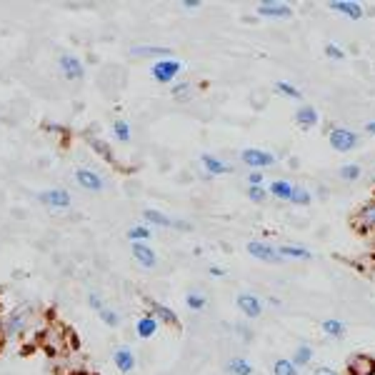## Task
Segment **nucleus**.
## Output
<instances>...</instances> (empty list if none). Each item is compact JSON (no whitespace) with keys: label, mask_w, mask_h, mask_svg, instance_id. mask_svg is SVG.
<instances>
[{"label":"nucleus","mask_w":375,"mask_h":375,"mask_svg":"<svg viewBox=\"0 0 375 375\" xmlns=\"http://www.w3.org/2000/svg\"><path fill=\"white\" fill-rule=\"evenodd\" d=\"M238 308H240L248 318H258L262 312V300L253 293H243V295H238Z\"/></svg>","instance_id":"nucleus-10"},{"label":"nucleus","mask_w":375,"mask_h":375,"mask_svg":"<svg viewBox=\"0 0 375 375\" xmlns=\"http://www.w3.org/2000/svg\"><path fill=\"white\" fill-rule=\"evenodd\" d=\"M248 198L253 200V203H262V200L268 198V190L262 185H250L248 188Z\"/></svg>","instance_id":"nucleus-35"},{"label":"nucleus","mask_w":375,"mask_h":375,"mask_svg":"<svg viewBox=\"0 0 375 375\" xmlns=\"http://www.w3.org/2000/svg\"><path fill=\"white\" fill-rule=\"evenodd\" d=\"M250 185H262V170H253V173L248 175Z\"/></svg>","instance_id":"nucleus-38"},{"label":"nucleus","mask_w":375,"mask_h":375,"mask_svg":"<svg viewBox=\"0 0 375 375\" xmlns=\"http://www.w3.org/2000/svg\"><path fill=\"white\" fill-rule=\"evenodd\" d=\"M58 65H60L62 75H65L68 81H81L83 75H85V65H83L81 58H75L73 53H62Z\"/></svg>","instance_id":"nucleus-4"},{"label":"nucleus","mask_w":375,"mask_h":375,"mask_svg":"<svg viewBox=\"0 0 375 375\" xmlns=\"http://www.w3.org/2000/svg\"><path fill=\"white\" fill-rule=\"evenodd\" d=\"M133 258H135L143 268H156V265H158L156 250L150 248L148 243H133Z\"/></svg>","instance_id":"nucleus-9"},{"label":"nucleus","mask_w":375,"mask_h":375,"mask_svg":"<svg viewBox=\"0 0 375 375\" xmlns=\"http://www.w3.org/2000/svg\"><path fill=\"white\" fill-rule=\"evenodd\" d=\"M173 50L170 48H156V45H135L133 48V56H140V58H145V56H156L158 60H162V58H168Z\"/></svg>","instance_id":"nucleus-21"},{"label":"nucleus","mask_w":375,"mask_h":375,"mask_svg":"<svg viewBox=\"0 0 375 375\" xmlns=\"http://www.w3.org/2000/svg\"><path fill=\"white\" fill-rule=\"evenodd\" d=\"M295 120H298L300 128H306V131H310L312 125L318 123V110L310 106H303L298 112H295Z\"/></svg>","instance_id":"nucleus-18"},{"label":"nucleus","mask_w":375,"mask_h":375,"mask_svg":"<svg viewBox=\"0 0 375 375\" xmlns=\"http://www.w3.org/2000/svg\"><path fill=\"white\" fill-rule=\"evenodd\" d=\"M210 275H212V278H223L225 270H223V268H218V265H212V268H210Z\"/></svg>","instance_id":"nucleus-41"},{"label":"nucleus","mask_w":375,"mask_h":375,"mask_svg":"<svg viewBox=\"0 0 375 375\" xmlns=\"http://www.w3.org/2000/svg\"><path fill=\"white\" fill-rule=\"evenodd\" d=\"M98 315H100V320H103V323L108 325V328H115V325L120 323L118 312H115V310H110V308H103V310H100Z\"/></svg>","instance_id":"nucleus-33"},{"label":"nucleus","mask_w":375,"mask_h":375,"mask_svg":"<svg viewBox=\"0 0 375 375\" xmlns=\"http://www.w3.org/2000/svg\"><path fill=\"white\" fill-rule=\"evenodd\" d=\"M150 228L148 225H133L131 231H128V238H131V243H145L150 238Z\"/></svg>","instance_id":"nucleus-27"},{"label":"nucleus","mask_w":375,"mask_h":375,"mask_svg":"<svg viewBox=\"0 0 375 375\" xmlns=\"http://www.w3.org/2000/svg\"><path fill=\"white\" fill-rule=\"evenodd\" d=\"M112 133H115V138H118L120 143H131V125H128V120L118 118L115 123H112Z\"/></svg>","instance_id":"nucleus-25"},{"label":"nucleus","mask_w":375,"mask_h":375,"mask_svg":"<svg viewBox=\"0 0 375 375\" xmlns=\"http://www.w3.org/2000/svg\"><path fill=\"white\" fill-rule=\"evenodd\" d=\"M88 303H90V308H93L95 312H100L103 308H106V306H103V300H100L98 293H88Z\"/></svg>","instance_id":"nucleus-36"},{"label":"nucleus","mask_w":375,"mask_h":375,"mask_svg":"<svg viewBox=\"0 0 375 375\" xmlns=\"http://www.w3.org/2000/svg\"><path fill=\"white\" fill-rule=\"evenodd\" d=\"M331 8L338 12H343V15H348V18H353V20L362 18V8L358 6V3H350V0H331Z\"/></svg>","instance_id":"nucleus-15"},{"label":"nucleus","mask_w":375,"mask_h":375,"mask_svg":"<svg viewBox=\"0 0 375 375\" xmlns=\"http://www.w3.org/2000/svg\"><path fill=\"white\" fill-rule=\"evenodd\" d=\"M310 358H312V350L308 348V345H300L298 350H295V356H293V365L295 368H298V365H308V362H310Z\"/></svg>","instance_id":"nucleus-31"},{"label":"nucleus","mask_w":375,"mask_h":375,"mask_svg":"<svg viewBox=\"0 0 375 375\" xmlns=\"http://www.w3.org/2000/svg\"><path fill=\"white\" fill-rule=\"evenodd\" d=\"M225 370L231 375H253V365L245 358H231L225 362Z\"/></svg>","instance_id":"nucleus-20"},{"label":"nucleus","mask_w":375,"mask_h":375,"mask_svg":"<svg viewBox=\"0 0 375 375\" xmlns=\"http://www.w3.org/2000/svg\"><path fill=\"white\" fill-rule=\"evenodd\" d=\"M150 308H153V318L156 320H160V323H165V325H178L181 323V318H178V312L173 310V308H168V306H162V303H150Z\"/></svg>","instance_id":"nucleus-14"},{"label":"nucleus","mask_w":375,"mask_h":375,"mask_svg":"<svg viewBox=\"0 0 375 375\" xmlns=\"http://www.w3.org/2000/svg\"><path fill=\"white\" fill-rule=\"evenodd\" d=\"M273 373H275V375H298V368H295V365H293L290 360L281 358V360H275Z\"/></svg>","instance_id":"nucleus-30"},{"label":"nucleus","mask_w":375,"mask_h":375,"mask_svg":"<svg viewBox=\"0 0 375 375\" xmlns=\"http://www.w3.org/2000/svg\"><path fill=\"white\" fill-rule=\"evenodd\" d=\"M350 375H375V360L370 356H356L348 362Z\"/></svg>","instance_id":"nucleus-11"},{"label":"nucleus","mask_w":375,"mask_h":375,"mask_svg":"<svg viewBox=\"0 0 375 375\" xmlns=\"http://www.w3.org/2000/svg\"><path fill=\"white\" fill-rule=\"evenodd\" d=\"M181 6L188 8V10H195V8H200V0H183Z\"/></svg>","instance_id":"nucleus-40"},{"label":"nucleus","mask_w":375,"mask_h":375,"mask_svg":"<svg viewBox=\"0 0 375 375\" xmlns=\"http://www.w3.org/2000/svg\"><path fill=\"white\" fill-rule=\"evenodd\" d=\"M340 178H343V181H358V178H360V165H356V162L343 165V168H340Z\"/></svg>","instance_id":"nucleus-32"},{"label":"nucleus","mask_w":375,"mask_h":375,"mask_svg":"<svg viewBox=\"0 0 375 375\" xmlns=\"http://www.w3.org/2000/svg\"><path fill=\"white\" fill-rule=\"evenodd\" d=\"M135 333H138V338L148 340V338H153L158 333V320L153 318V315H143V318H138Z\"/></svg>","instance_id":"nucleus-16"},{"label":"nucleus","mask_w":375,"mask_h":375,"mask_svg":"<svg viewBox=\"0 0 375 375\" xmlns=\"http://www.w3.org/2000/svg\"><path fill=\"white\" fill-rule=\"evenodd\" d=\"M38 200L43 203V206L53 208V210H68L73 198H70L68 190H62V188H50V190H43V193L38 195Z\"/></svg>","instance_id":"nucleus-2"},{"label":"nucleus","mask_w":375,"mask_h":375,"mask_svg":"<svg viewBox=\"0 0 375 375\" xmlns=\"http://www.w3.org/2000/svg\"><path fill=\"white\" fill-rule=\"evenodd\" d=\"M248 253L253 258H258V260L262 262H281V253H278V248H270V245L260 243V240H250L248 243Z\"/></svg>","instance_id":"nucleus-7"},{"label":"nucleus","mask_w":375,"mask_h":375,"mask_svg":"<svg viewBox=\"0 0 375 375\" xmlns=\"http://www.w3.org/2000/svg\"><path fill=\"white\" fill-rule=\"evenodd\" d=\"M268 193L275 195V198H281V200H290V195H293V185L288 181H273L268 188Z\"/></svg>","instance_id":"nucleus-23"},{"label":"nucleus","mask_w":375,"mask_h":375,"mask_svg":"<svg viewBox=\"0 0 375 375\" xmlns=\"http://www.w3.org/2000/svg\"><path fill=\"white\" fill-rule=\"evenodd\" d=\"M325 331V335H331V338H340L345 333V325L340 323V320H335V318H328V320H323V325H320Z\"/></svg>","instance_id":"nucleus-26"},{"label":"nucleus","mask_w":375,"mask_h":375,"mask_svg":"<svg viewBox=\"0 0 375 375\" xmlns=\"http://www.w3.org/2000/svg\"><path fill=\"white\" fill-rule=\"evenodd\" d=\"M290 6L285 3H258V15L265 18H290Z\"/></svg>","instance_id":"nucleus-12"},{"label":"nucleus","mask_w":375,"mask_h":375,"mask_svg":"<svg viewBox=\"0 0 375 375\" xmlns=\"http://www.w3.org/2000/svg\"><path fill=\"white\" fill-rule=\"evenodd\" d=\"M290 200H293V203H298V206H310V193H308L306 188H293V195H290Z\"/></svg>","instance_id":"nucleus-34"},{"label":"nucleus","mask_w":375,"mask_h":375,"mask_svg":"<svg viewBox=\"0 0 375 375\" xmlns=\"http://www.w3.org/2000/svg\"><path fill=\"white\" fill-rule=\"evenodd\" d=\"M143 218H145V223L160 225V228H173V225H175L173 218H168V215H165V212H160V210H153V208L143 210Z\"/></svg>","instance_id":"nucleus-19"},{"label":"nucleus","mask_w":375,"mask_h":375,"mask_svg":"<svg viewBox=\"0 0 375 375\" xmlns=\"http://www.w3.org/2000/svg\"><path fill=\"white\" fill-rule=\"evenodd\" d=\"M112 360H115L120 373H131V370L135 368V356H133L131 348H118L112 353Z\"/></svg>","instance_id":"nucleus-13"},{"label":"nucleus","mask_w":375,"mask_h":375,"mask_svg":"<svg viewBox=\"0 0 375 375\" xmlns=\"http://www.w3.org/2000/svg\"><path fill=\"white\" fill-rule=\"evenodd\" d=\"M25 328V312H20V310H15V312H10V318L6 320V331L10 333H20Z\"/></svg>","instance_id":"nucleus-24"},{"label":"nucleus","mask_w":375,"mask_h":375,"mask_svg":"<svg viewBox=\"0 0 375 375\" xmlns=\"http://www.w3.org/2000/svg\"><path fill=\"white\" fill-rule=\"evenodd\" d=\"M75 181L81 183L83 190H90V193H100L103 188H106V183H103V178H100L95 170L90 168H78L75 170Z\"/></svg>","instance_id":"nucleus-6"},{"label":"nucleus","mask_w":375,"mask_h":375,"mask_svg":"<svg viewBox=\"0 0 375 375\" xmlns=\"http://www.w3.org/2000/svg\"><path fill=\"white\" fill-rule=\"evenodd\" d=\"M206 295H200V293H195V290H190V293L185 295V306L190 308V310H203L206 308Z\"/></svg>","instance_id":"nucleus-29"},{"label":"nucleus","mask_w":375,"mask_h":375,"mask_svg":"<svg viewBox=\"0 0 375 375\" xmlns=\"http://www.w3.org/2000/svg\"><path fill=\"white\" fill-rule=\"evenodd\" d=\"M200 162H203V168H206L210 175L231 173V168H228V165H225V162L220 160V158L210 156V153H203V156H200Z\"/></svg>","instance_id":"nucleus-17"},{"label":"nucleus","mask_w":375,"mask_h":375,"mask_svg":"<svg viewBox=\"0 0 375 375\" xmlns=\"http://www.w3.org/2000/svg\"><path fill=\"white\" fill-rule=\"evenodd\" d=\"M275 90H278V93H283V95H288V98H293V100L303 98V93H300L298 88L290 85L288 81H278V83H275Z\"/></svg>","instance_id":"nucleus-28"},{"label":"nucleus","mask_w":375,"mask_h":375,"mask_svg":"<svg viewBox=\"0 0 375 375\" xmlns=\"http://www.w3.org/2000/svg\"><path fill=\"white\" fill-rule=\"evenodd\" d=\"M181 70H183V62L173 60V58H162V60L153 62L150 75H153V81H158V83H170L181 75Z\"/></svg>","instance_id":"nucleus-1"},{"label":"nucleus","mask_w":375,"mask_h":375,"mask_svg":"<svg viewBox=\"0 0 375 375\" xmlns=\"http://www.w3.org/2000/svg\"><path fill=\"white\" fill-rule=\"evenodd\" d=\"M328 143H331L333 150H340V153H348L358 145V135L348 128H333L328 133Z\"/></svg>","instance_id":"nucleus-3"},{"label":"nucleus","mask_w":375,"mask_h":375,"mask_svg":"<svg viewBox=\"0 0 375 375\" xmlns=\"http://www.w3.org/2000/svg\"><path fill=\"white\" fill-rule=\"evenodd\" d=\"M278 253H281V258H295V260H310L312 258L310 250L298 248V245H281Z\"/></svg>","instance_id":"nucleus-22"},{"label":"nucleus","mask_w":375,"mask_h":375,"mask_svg":"<svg viewBox=\"0 0 375 375\" xmlns=\"http://www.w3.org/2000/svg\"><path fill=\"white\" fill-rule=\"evenodd\" d=\"M353 225H356L360 233L375 231V200H373V203H368L365 208H360V212L353 218Z\"/></svg>","instance_id":"nucleus-8"},{"label":"nucleus","mask_w":375,"mask_h":375,"mask_svg":"<svg viewBox=\"0 0 375 375\" xmlns=\"http://www.w3.org/2000/svg\"><path fill=\"white\" fill-rule=\"evenodd\" d=\"M315 375H338L335 370H331V368H318L315 370Z\"/></svg>","instance_id":"nucleus-42"},{"label":"nucleus","mask_w":375,"mask_h":375,"mask_svg":"<svg viewBox=\"0 0 375 375\" xmlns=\"http://www.w3.org/2000/svg\"><path fill=\"white\" fill-rule=\"evenodd\" d=\"M365 131H368V133H373V135H375V120H370V123L365 125Z\"/></svg>","instance_id":"nucleus-43"},{"label":"nucleus","mask_w":375,"mask_h":375,"mask_svg":"<svg viewBox=\"0 0 375 375\" xmlns=\"http://www.w3.org/2000/svg\"><path fill=\"white\" fill-rule=\"evenodd\" d=\"M240 160L248 165V168L253 170H260V168H268V165H273L275 158L270 156L268 150H258V148H248L240 153Z\"/></svg>","instance_id":"nucleus-5"},{"label":"nucleus","mask_w":375,"mask_h":375,"mask_svg":"<svg viewBox=\"0 0 375 375\" xmlns=\"http://www.w3.org/2000/svg\"><path fill=\"white\" fill-rule=\"evenodd\" d=\"M325 56H328V58H335V60H340V58H343L345 53H343L340 48H338V45L328 43V45H325Z\"/></svg>","instance_id":"nucleus-37"},{"label":"nucleus","mask_w":375,"mask_h":375,"mask_svg":"<svg viewBox=\"0 0 375 375\" xmlns=\"http://www.w3.org/2000/svg\"><path fill=\"white\" fill-rule=\"evenodd\" d=\"M188 88H190L188 83H181V85H175V88H173V95H175V98H181V95L185 93Z\"/></svg>","instance_id":"nucleus-39"}]
</instances>
